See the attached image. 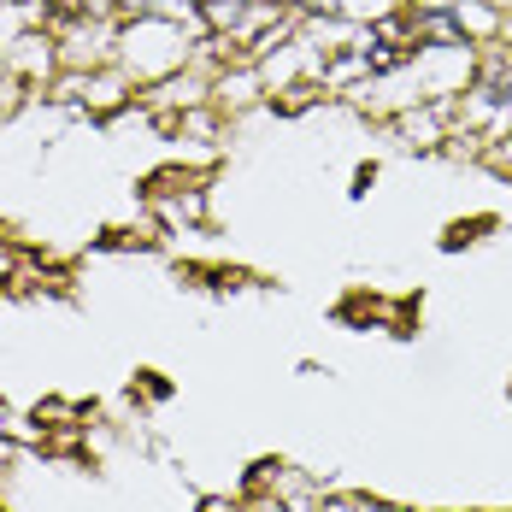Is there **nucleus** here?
<instances>
[{
	"label": "nucleus",
	"instance_id": "obj_1",
	"mask_svg": "<svg viewBox=\"0 0 512 512\" xmlns=\"http://www.w3.org/2000/svg\"><path fill=\"white\" fill-rule=\"evenodd\" d=\"M389 130L407 142V148H442L454 130H448V101H418V106H401L389 112Z\"/></svg>",
	"mask_w": 512,
	"mask_h": 512
},
{
	"label": "nucleus",
	"instance_id": "obj_2",
	"mask_svg": "<svg viewBox=\"0 0 512 512\" xmlns=\"http://www.w3.org/2000/svg\"><path fill=\"white\" fill-rule=\"evenodd\" d=\"M195 12H201L206 36L242 48V36H248V24H254V12H259V0H195Z\"/></svg>",
	"mask_w": 512,
	"mask_h": 512
},
{
	"label": "nucleus",
	"instance_id": "obj_3",
	"mask_svg": "<svg viewBox=\"0 0 512 512\" xmlns=\"http://www.w3.org/2000/svg\"><path fill=\"white\" fill-rule=\"evenodd\" d=\"M389 12H401L395 0H336V18H348V24H377V18H389Z\"/></svg>",
	"mask_w": 512,
	"mask_h": 512
},
{
	"label": "nucleus",
	"instance_id": "obj_4",
	"mask_svg": "<svg viewBox=\"0 0 512 512\" xmlns=\"http://www.w3.org/2000/svg\"><path fill=\"white\" fill-rule=\"evenodd\" d=\"M48 6H59V12H89L95 0H48Z\"/></svg>",
	"mask_w": 512,
	"mask_h": 512
},
{
	"label": "nucleus",
	"instance_id": "obj_5",
	"mask_svg": "<svg viewBox=\"0 0 512 512\" xmlns=\"http://www.w3.org/2000/svg\"><path fill=\"white\" fill-rule=\"evenodd\" d=\"M395 6H418V0H395Z\"/></svg>",
	"mask_w": 512,
	"mask_h": 512
}]
</instances>
